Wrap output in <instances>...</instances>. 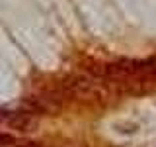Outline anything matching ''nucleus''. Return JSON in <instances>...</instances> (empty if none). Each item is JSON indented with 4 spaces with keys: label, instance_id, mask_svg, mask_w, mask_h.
Instances as JSON below:
<instances>
[{
    "label": "nucleus",
    "instance_id": "nucleus-1",
    "mask_svg": "<svg viewBox=\"0 0 156 147\" xmlns=\"http://www.w3.org/2000/svg\"><path fill=\"white\" fill-rule=\"evenodd\" d=\"M101 77L109 81H150L156 77V59H125L101 69Z\"/></svg>",
    "mask_w": 156,
    "mask_h": 147
},
{
    "label": "nucleus",
    "instance_id": "nucleus-2",
    "mask_svg": "<svg viewBox=\"0 0 156 147\" xmlns=\"http://www.w3.org/2000/svg\"><path fill=\"white\" fill-rule=\"evenodd\" d=\"M66 92L72 94L78 100H101L105 98L107 94V88L104 82H100L96 77H90V75H78V77H72L66 81Z\"/></svg>",
    "mask_w": 156,
    "mask_h": 147
},
{
    "label": "nucleus",
    "instance_id": "nucleus-3",
    "mask_svg": "<svg viewBox=\"0 0 156 147\" xmlns=\"http://www.w3.org/2000/svg\"><path fill=\"white\" fill-rule=\"evenodd\" d=\"M0 147H39V145L31 143V141H22L10 134H2L0 131Z\"/></svg>",
    "mask_w": 156,
    "mask_h": 147
}]
</instances>
